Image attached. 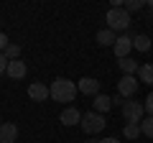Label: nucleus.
<instances>
[{"instance_id":"obj_1","label":"nucleus","mask_w":153,"mask_h":143,"mask_svg":"<svg viewBox=\"0 0 153 143\" xmlns=\"http://www.w3.org/2000/svg\"><path fill=\"white\" fill-rule=\"evenodd\" d=\"M51 100H56V102H74L76 97V82H71V79L66 77H56L54 82H51Z\"/></svg>"},{"instance_id":"obj_2","label":"nucleus","mask_w":153,"mask_h":143,"mask_svg":"<svg viewBox=\"0 0 153 143\" xmlns=\"http://www.w3.org/2000/svg\"><path fill=\"white\" fill-rule=\"evenodd\" d=\"M130 26V13L125 8H110L107 10V28L110 31H125Z\"/></svg>"},{"instance_id":"obj_3","label":"nucleus","mask_w":153,"mask_h":143,"mask_svg":"<svg viewBox=\"0 0 153 143\" xmlns=\"http://www.w3.org/2000/svg\"><path fill=\"white\" fill-rule=\"evenodd\" d=\"M123 118H125L128 123H138V125H140L143 118H146V105L135 102V100H128V102L123 105Z\"/></svg>"},{"instance_id":"obj_4","label":"nucleus","mask_w":153,"mask_h":143,"mask_svg":"<svg viewBox=\"0 0 153 143\" xmlns=\"http://www.w3.org/2000/svg\"><path fill=\"white\" fill-rule=\"evenodd\" d=\"M82 130L87 133V136H94V133H100V130H105V118L100 115V112H87V115H82Z\"/></svg>"},{"instance_id":"obj_5","label":"nucleus","mask_w":153,"mask_h":143,"mask_svg":"<svg viewBox=\"0 0 153 143\" xmlns=\"http://www.w3.org/2000/svg\"><path fill=\"white\" fill-rule=\"evenodd\" d=\"M112 51H115V56H117V59H128V54L133 51V36H117Z\"/></svg>"},{"instance_id":"obj_6","label":"nucleus","mask_w":153,"mask_h":143,"mask_svg":"<svg viewBox=\"0 0 153 143\" xmlns=\"http://www.w3.org/2000/svg\"><path fill=\"white\" fill-rule=\"evenodd\" d=\"M135 92H138V79L123 74V79L117 82V95H120V97H133Z\"/></svg>"},{"instance_id":"obj_7","label":"nucleus","mask_w":153,"mask_h":143,"mask_svg":"<svg viewBox=\"0 0 153 143\" xmlns=\"http://www.w3.org/2000/svg\"><path fill=\"white\" fill-rule=\"evenodd\" d=\"M76 89L82 95H89V97H97L100 95V82L94 77H82L79 82H76Z\"/></svg>"},{"instance_id":"obj_8","label":"nucleus","mask_w":153,"mask_h":143,"mask_svg":"<svg viewBox=\"0 0 153 143\" xmlns=\"http://www.w3.org/2000/svg\"><path fill=\"white\" fill-rule=\"evenodd\" d=\"M28 97L36 100V102H46V97H51V89L46 87L44 82H33L31 87H28Z\"/></svg>"},{"instance_id":"obj_9","label":"nucleus","mask_w":153,"mask_h":143,"mask_svg":"<svg viewBox=\"0 0 153 143\" xmlns=\"http://www.w3.org/2000/svg\"><path fill=\"white\" fill-rule=\"evenodd\" d=\"M18 125L16 123H0V143H16Z\"/></svg>"},{"instance_id":"obj_10","label":"nucleus","mask_w":153,"mask_h":143,"mask_svg":"<svg viewBox=\"0 0 153 143\" xmlns=\"http://www.w3.org/2000/svg\"><path fill=\"white\" fill-rule=\"evenodd\" d=\"M59 120L64 123L66 128H69V125H79V123H82V112L76 110V107H66V110H61Z\"/></svg>"},{"instance_id":"obj_11","label":"nucleus","mask_w":153,"mask_h":143,"mask_svg":"<svg viewBox=\"0 0 153 143\" xmlns=\"http://www.w3.org/2000/svg\"><path fill=\"white\" fill-rule=\"evenodd\" d=\"M26 72H28V66H26V61H21V59H16V61H10L8 64V77L10 79H23L26 77Z\"/></svg>"},{"instance_id":"obj_12","label":"nucleus","mask_w":153,"mask_h":143,"mask_svg":"<svg viewBox=\"0 0 153 143\" xmlns=\"http://www.w3.org/2000/svg\"><path fill=\"white\" fill-rule=\"evenodd\" d=\"M117 66L123 69V74H125V77H133V74H138V69H140V64H138V61H133L130 56H128V59H117Z\"/></svg>"},{"instance_id":"obj_13","label":"nucleus","mask_w":153,"mask_h":143,"mask_svg":"<svg viewBox=\"0 0 153 143\" xmlns=\"http://www.w3.org/2000/svg\"><path fill=\"white\" fill-rule=\"evenodd\" d=\"M115 41H117L115 31H110V28H102V31H97V44H100V46H115Z\"/></svg>"},{"instance_id":"obj_14","label":"nucleus","mask_w":153,"mask_h":143,"mask_svg":"<svg viewBox=\"0 0 153 143\" xmlns=\"http://www.w3.org/2000/svg\"><path fill=\"white\" fill-rule=\"evenodd\" d=\"M110 107H112V97H107V95H97L94 97V112H107Z\"/></svg>"},{"instance_id":"obj_15","label":"nucleus","mask_w":153,"mask_h":143,"mask_svg":"<svg viewBox=\"0 0 153 143\" xmlns=\"http://www.w3.org/2000/svg\"><path fill=\"white\" fill-rule=\"evenodd\" d=\"M138 82L153 84V64H140V69H138Z\"/></svg>"},{"instance_id":"obj_16","label":"nucleus","mask_w":153,"mask_h":143,"mask_svg":"<svg viewBox=\"0 0 153 143\" xmlns=\"http://www.w3.org/2000/svg\"><path fill=\"white\" fill-rule=\"evenodd\" d=\"M133 49H138V51H148V49H153L151 46V39L148 36H133Z\"/></svg>"},{"instance_id":"obj_17","label":"nucleus","mask_w":153,"mask_h":143,"mask_svg":"<svg viewBox=\"0 0 153 143\" xmlns=\"http://www.w3.org/2000/svg\"><path fill=\"white\" fill-rule=\"evenodd\" d=\"M123 133H125V138H128V141H135L138 136H143V133H140V125H138V123H128Z\"/></svg>"},{"instance_id":"obj_18","label":"nucleus","mask_w":153,"mask_h":143,"mask_svg":"<svg viewBox=\"0 0 153 143\" xmlns=\"http://www.w3.org/2000/svg\"><path fill=\"white\" fill-rule=\"evenodd\" d=\"M140 133L146 138H153V118L148 115V118H143V123H140Z\"/></svg>"},{"instance_id":"obj_19","label":"nucleus","mask_w":153,"mask_h":143,"mask_svg":"<svg viewBox=\"0 0 153 143\" xmlns=\"http://www.w3.org/2000/svg\"><path fill=\"white\" fill-rule=\"evenodd\" d=\"M3 54L8 56V61H16L18 56H21V46H18V44H8V49L3 51Z\"/></svg>"},{"instance_id":"obj_20","label":"nucleus","mask_w":153,"mask_h":143,"mask_svg":"<svg viewBox=\"0 0 153 143\" xmlns=\"http://www.w3.org/2000/svg\"><path fill=\"white\" fill-rule=\"evenodd\" d=\"M123 8H125L128 13H135V10H140V8H146V0H128Z\"/></svg>"},{"instance_id":"obj_21","label":"nucleus","mask_w":153,"mask_h":143,"mask_svg":"<svg viewBox=\"0 0 153 143\" xmlns=\"http://www.w3.org/2000/svg\"><path fill=\"white\" fill-rule=\"evenodd\" d=\"M143 105H146V112H148V115L153 118V92H151V95L146 97V102H143Z\"/></svg>"},{"instance_id":"obj_22","label":"nucleus","mask_w":153,"mask_h":143,"mask_svg":"<svg viewBox=\"0 0 153 143\" xmlns=\"http://www.w3.org/2000/svg\"><path fill=\"white\" fill-rule=\"evenodd\" d=\"M8 64H10V61H8V56L0 51V74H3V72H8Z\"/></svg>"},{"instance_id":"obj_23","label":"nucleus","mask_w":153,"mask_h":143,"mask_svg":"<svg viewBox=\"0 0 153 143\" xmlns=\"http://www.w3.org/2000/svg\"><path fill=\"white\" fill-rule=\"evenodd\" d=\"M5 49H8V36L0 33V51H5Z\"/></svg>"},{"instance_id":"obj_24","label":"nucleus","mask_w":153,"mask_h":143,"mask_svg":"<svg viewBox=\"0 0 153 143\" xmlns=\"http://www.w3.org/2000/svg\"><path fill=\"white\" fill-rule=\"evenodd\" d=\"M112 105H120V107H123V105H125V97H120V95H115V97H112Z\"/></svg>"},{"instance_id":"obj_25","label":"nucleus","mask_w":153,"mask_h":143,"mask_svg":"<svg viewBox=\"0 0 153 143\" xmlns=\"http://www.w3.org/2000/svg\"><path fill=\"white\" fill-rule=\"evenodd\" d=\"M97 143H120L117 138H102V141H97Z\"/></svg>"},{"instance_id":"obj_26","label":"nucleus","mask_w":153,"mask_h":143,"mask_svg":"<svg viewBox=\"0 0 153 143\" xmlns=\"http://www.w3.org/2000/svg\"><path fill=\"white\" fill-rule=\"evenodd\" d=\"M148 5H151V8H153V0H148Z\"/></svg>"},{"instance_id":"obj_27","label":"nucleus","mask_w":153,"mask_h":143,"mask_svg":"<svg viewBox=\"0 0 153 143\" xmlns=\"http://www.w3.org/2000/svg\"><path fill=\"white\" fill-rule=\"evenodd\" d=\"M84 143H97V141H84Z\"/></svg>"}]
</instances>
